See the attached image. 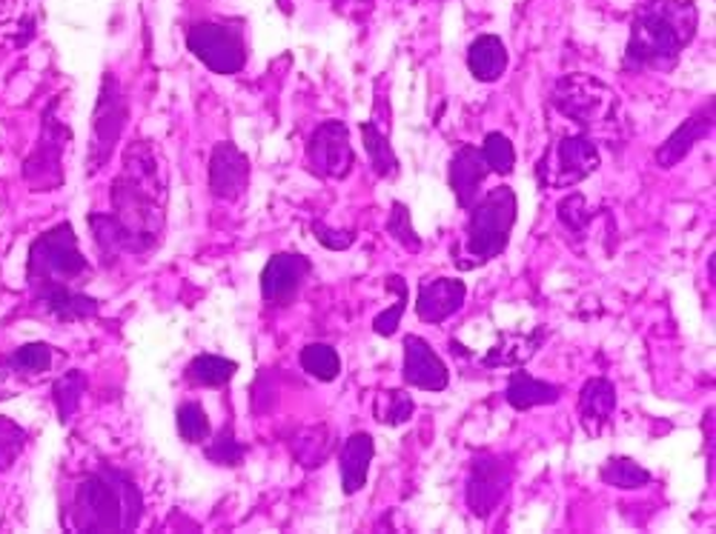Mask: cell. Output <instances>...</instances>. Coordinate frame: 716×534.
Segmentation results:
<instances>
[{
	"label": "cell",
	"instance_id": "cell-8",
	"mask_svg": "<svg viewBox=\"0 0 716 534\" xmlns=\"http://www.w3.org/2000/svg\"><path fill=\"white\" fill-rule=\"evenodd\" d=\"M187 46L215 75H238L247 66V41L242 21H201L187 32Z\"/></svg>",
	"mask_w": 716,
	"mask_h": 534
},
{
	"label": "cell",
	"instance_id": "cell-9",
	"mask_svg": "<svg viewBox=\"0 0 716 534\" xmlns=\"http://www.w3.org/2000/svg\"><path fill=\"white\" fill-rule=\"evenodd\" d=\"M600 169V149L588 135H568L541 155L536 174L548 189H570Z\"/></svg>",
	"mask_w": 716,
	"mask_h": 534
},
{
	"label": "cell",
	"instance_id": "cell-21",
	"mask_svg": "<svg viewBox=\"0 0 716 534\" xmlns=\"http://www.w3.org/2000/svg\"><path fill=\"white\" fill-rule=\"evenodd\" d=\"M41 311L52 315L60 323H78V320H89L98 315V300L96 297L83 295V292L72 289V286H60V289L41 292V295L32 297Z\"/></svg>",
	"mask_w": 716,
	"mask_h": 534
},
{
	"label": "cell",
	"instance_id": "cell-11",
	"mask_svg": "<svg viewBox=\"0 0 716 534\" xmlns=\"http://www.w3.org/2000/svg\"><path fill=\"white\" fill-rule=\"evenodd\" d=\"M58 101H52L44 112V132L37 140V149L23 163V181L30 183L32 192H55L64 183V169H60V155L69 140V129L55 117Z\"/></svg>",
	"mask_w": 716,
	"mask_h": 534
},
{
	"label": "cell",
	"instance_id": "cell-7",
	"mask_svg": "<svg viewBox=\"0 0 716 534\" xmlns=\"http://www.w3.org/2000/svg\"><path fill=\"white\" fill-rule=\"evenodd\" d=\"M550 103L582 129H600L616 115V94L591 75H568L559 80L550 92Z\"/></svg>",
	"mask_w": 716,
	"mask_h": 534
},
{
	"label": "cell",
	"instance_id": "cell-38",
	"mask_svg": "<svg viewBox=\"0 0 716 534\" xmlns=\"http://www.w3.org/2000/svg\"><path fill=\"white\" fill-rule=\"evenodd\" d=\"M388 412H376L379 414V423L384 427H404L413 412H416V404H413V397L407 391H388Z\"/></svg>",
	"mask_w": 716,
	"mask_h": 534
},
{
	"label": "cell",
	"instance_id": "cell-10",
	"mask_svg": "<svg viewBox=\"0 0 716 534\" xmlns=\"http://www.w3.org/2000/svg\"><path fill=\"white\" fill-rule=\"evenodd\" d=\"M513 486V463L511 457L496 452H479L470 463L468 477V509L473 518L490 520L496 512L507 491Z\"/></svg>",
	"mask_w": 716,
	"mask_h": 534
},
{
	"label": "cell",
	"instance_id": "cell-29",
	"mask_svg": "<svg viewBox=\"0 0 716 534\" xmlns=\"http://www.w3.org/2000/svg\"><path fill=\"white\" fill-rule=\"evenodd\" d=\"M83 395H87V377H83V372H78V368L66 372L64 377L55 380L52 397H55V409H58L60 423H69V420L75 418V412L81 409Z\"/></svg>",
	"mask_w": 716,
	"mask_h": 534
},
{
	"label": "cell",
	"instance_id": "cell-39",
	"mask_svg": "<svg viewBox=\"0 0 716 534\" xmlns=\"http://www.w3.org/2000/svg\"><path fill=\"white\" fill-rule=\"evenodd\" d=\"M310 229H313L315 240H318L324 249H329V252H344V249H350V246L356 243V235H353V231L329 229L324 220H313V224H310Z\"/></svg>",
	"mask_w": 716,
	"mask_h": 534
},
{
	"label": "cell",
	"instance_id": "cell-34",
	"mask_svg": "<svg viewBox=\"0 0 716 534\" xmlns=\"http://www.w3.org/2000/svg\"><path fill=\"white\" fill-rule=\"evenodd\" d=\"M204 455L206 461L215 463V466H238V463L244 461V455H247V448H244V443L235 438L233 427L227 423V427L221 429V432L206 443Z\"/></svg>",
	"mask_w": 716,
	"mask_h": 534
},
{
	"label": "cell",
	"instance_id": "cell-4",
	"mask_svg": "<svg viewBox=\"0 0 716 534\" xmlns=\"http://www.w3.org/2000/svg\"><path fill=\"white\" fill-rule=\"evenodd\" d=\"M92 275V266L78 249V235H75L72 224H58L44 231L41 238L32 240L30 246V263H26V281H30L32 297L41 292L60 289V286H72Z\"/></svg>",
	"mask_w": 716,
	"mask_h": 534
},
{
	"label": "cell",
	"instance_id": "cell-36",
	"mask_svg": "<svg viewBox=\"0 0 716 534\" xmlns=\"http://www.w3.org/2000/svg\"><path fill=\"white\" fill-rule=\"evenodd\" d=\"M26 446V432L9 418H0V471H7L21 457Z\"/></svg>",
	"mask_w": 716,
	"mask_h": 534
},
{
	"label": "cell",
	"instance_id": "cell-12",
	"mask_svg": "<svg viewBox=\"0 0 716 534\" xmlns=\"http://www.w3.org/2000/svg\"><path fill=\"white\" fill-rule=\"evenodd\" d=\"M356 167L350 129L344 121H324L307 140V169L324 181H344Z\"/></svg>",
	"mask_w": 716,
	"mask_h": 534
},
{
	"label": "cell",
	"instance_id": "cell-13",
	"mask_svg": "<svg viewBox=\"0 0 716 534\" xmlns=\"http://www.w3.org/2000/svg\"><path fill=\"white\" fill-rule=\"evenodd\" d=\"M313 275V260L299 252H278L261 272V297L267 306H290L299 300Z\"/></svg>",
	"mask_w": 716,
	"mask_h": 534
},
{
	"label": "cell",
	"instance_id": "cell-3",
	"mask_svg": "<svg viewBox=\"0 0 716 534\" xmlns=\"http://www.w3.org/2000/svg\"><path fill=\"white\" fill-rule=\"evenodd\" d=\"M144 518V495L130 475L112 466L89 471L66 505L72 532H132Z\"/></svg>",
	"mask_w": 716,
	"mask_h": 534
},
{
	"label": "cell",
	"instance_id": "cell-19",
	"mask_svg": "<svg viewBox=\"0 0 716 534\" xmlns=\"http://www.w3.org/2000/svg\"><path fill=\"white\" fill-rule=\"evenodd\" d=\"M579 420L588 438H600L616 414V386L607 377H591L582 386L577 404Z\"/></svg>",
	"mask_w": 716,
	"mask_h": 534
},
{
	"label": "cell",
	"instance_id": "cell-33",
	"mask_svg": "<svg viewBox=\"0 0 716 534\" xmlns=\"http://www.w3.org/2000/svg\"><path fill=\"white\" fill-rule=\"evenodd\" d=\"M388 235L395 240V243L402 246V249H407L410 254H418L424 249L422 238H418L416 229H413V220H410L407 203L402 201H393V206H390Z\"/></svg>",
	"mask_w": 716,
	"mask_h": 534
},
{
	"label": "cell",
	"instance_id": "cell-25",
	"mask_svg": "<svg viewBox=\"0 0 716 534\" xmlns=\"http://www.w3.org/2000/svg\"><path fill=\"white\" fill-rule=\"evenodd\" d=\"M545 334H548L545 329H536L534 334H502V338H499V346H493L482 357V366L488 368L525 366V363L536 354V349H539V343L545 340Z\"/></svg>",
	"mask_w": 716,
	"mask_h": 534
},
{
	"label": "cell",
	"instance_id": "cell-1",
	"mask_svg": "<svg viewBox=\"0 0 716 534\" xmlns=\"http://www.w3.org/2000/svg\"><path fill=\"white\" fill-rule=\"evenodd\" d=\"M167 169L147 140L130 146L112 183V212H92L89 226L103 258L147 254L161 243Z\"/></svg>",
	"mask_w": 716,
	"mask_h": 534
},
{
	"label": "cell",
	"instance_id": "cell-35",
	"mask_svg": "<svg viewBox=\"0 0 716 534\" xmlns=\"http://www.w3.org/2000/svg\"><path fill=\"white\" fill-rule=\"evenodd\" d=\"M52 366V346L46 343H26L9 357V368L18 375H44Z\"/></svg>",
	"mask_w": 716,
	"mask_h": 534
},
{
	"label": "cell",
	"instance_id": "cell-16",
	"mask_svg": "<svg viewBox=\"0 0 716 534\" xmlns=\"http://www.w3.org/2000/svg\"><path fill=\"white\" fill-rule=\"evenodd\" d=\"M468 297V286L459 277H424L418 283L416 297V315L424 323H445L447 318H454L456 311L465 306Z\"/></svg>",
	"mask_w": 716,
	"mask_h": 534
},
{
	"label": "cell",
	"instance_id": "cell-27",
	"mask_svg": "<svg viewBox=\"0 0 716 534\" xmlns=\"http://www.w3.org/2000/svg\"><path fill=\"white\" fill-rule=\"evenodd\" d=\"M600 477L605 486H614V489H625V491L645 489V486L653 480L651 471L645 469L642 463H636L634 457H625V455L607 457L605 466L600 469Z\"/></svg>",
	"mask_w": 716,
	"mask_h": 534
},
{
	"label": "cell",
	"instance_id": "cell-31",
	"mask_svg": "<svg viewBox=\"0 0 716 534\" xmlns=\"http://www.w3.org/2000/svg\"><path fill=\"white\" fill-rule=\"evenodd\" d=\"M178 434H181L183 443H206L212 434L210 418H206L204 406L190 400V404H181L176 412Z\"/></svg>",
	"mask_w": 716,
	"mask_h": 534
},
{
	"label": "cell",
	"instance_id": "cell-28",
	"mask_svg": "<svg viewBox=\"0 0 716 534\" xmlns=\"http://www.w3.org/2000/svg\"><path fill=\"white\" fill-rule=\"evenodd\" d=\"M299 363L310 377L322 383H333L342 375V357H338L336 349L327 346V343H307V346L301 349Z\"/></svg>",
	"mask_w": 716,
	"mask_h": 534
},
{
	"label": "cell",
	"instance_id": "cell-18",
	"mask_svg": "<svg viewBox=\"0 0 716 534\" xmlns=\"http://www.w3.org/2000/svg\"><path fill=\"white\" fill-rule=\"evenodd\" d=\"M711 132H714V101H708V106L696 109L694 115L682 121V126L673 132L671 138L657 149V163L659 169H673L680 167L682 160L691 155L696 144L702 138H708Z\"/></svg>",
	"mask_w": 716,
	"mask_h": 534
},
{
	"label": "cell",
	"instance_id": "cell-37",
	"mask_svg": "<svg viewBox=\"0 0 716 534\" xmlns=\"http://www.w3.org/2000/svg\"><path fill=\"white\" fill-rule=\"evenodd\" d=\"M593 212L588 209V201L582 195H568L562 203H559V220H562V226L568 231H573V235H582L585 231V226L591 224Z\"/></svg>",
	"mask_w": 716,
	"mask_h": 534
},
{
	"label": "cell",
	"instance_id": "cell-5",
	"mask_svg": "<svg viewBox=\"0 0 716 534\" xmlns=\"http://www.w3.org/2000/svg\"><path fill=\"white\" fill-rule=\"evenodd\" d=\"M516 192L511 186L490 189L488 195L470 206V220H468V254L473 260L468 263V269L484 266L493 258L505 252L511 243V231L516 226Z\"/></svg>",
	"mask_w": 716,
	"mask_h": 534
},
{
	"label": "cell",
	"instance_id": "cell-26",
	"mask_svg": "<svg viewBox=\"0 0 716 534\" xmlns=\"http://www.w3.org/2000/svg\"><path fill=\"white\" fill-rule=\"evenodd\" d=\"M238 372V363L230 361V357H221V354H198L192 357L190 366H187V380L195 383V386H210V389H219V386H227L230 380Z\"/></svg>",
	"mask_w": 716,
	"mask_h": 534
},
{
	"label": "cell",
	"instance_id": "cell-17",
	"mask_svg": "<svg viewBox=\"0 0 716 534\" xmlns=\"http://www.w3.org/2000/svg\"><path fill=\"white\" fill-rule=\"evenodd\" d=\"M490 174L488 163L482 158V149L470 144H461L450 158V189H454L456 203L461 209H470L482 197L484 178Z\"/></svg>",
	"mask_w": 716,
	"mask_h": 534
},
{
	"label": "cell",
	"instance_id": "cell-24",
	"mask_svg": "<svg viewBox=\"0 0 716 534\" xmlns=\"http://www.w3.org/2000/svg\"><path fill=\"white\" fill-rule=\"evenodd\" d=\"M468 69L479 83H496L507 72V46L496 35L476 37L468 49Z\"/></svg>",
	"mask_w": 716,
	"mask_h": 534
},
{
	"label": "cell",
	"instance_id": "cell-2",
	"mask_svg": "<svg viewBox=\"0 0 716 534\" xmlns=\"http://www.w3.org/2000/svg\"><path fill=\"white\" fill-rule=\"evenodd\" d=\"M694 0H651L636 9L630 21V41L625 52V69H657L671 72L682 49L696 35Z\"/></svg>",
	"mask_w": 716,
	"mask_h": 534
},
{
	"label": "cell",
	"instance_id": "cell-30",
	"mask_svg": "<svg viewBox=\"0 0 716 534\" xmlns=\"http://www.w3.org/2000/svg\"><path fill=\"white\" fill-rule=\"evenodd\" d=\"M384 286H388L390 292H395V304L393 309L381 311L379 318L373 320V332L381 334V338H393V334L399 332V326H402V315L407 311L410 292L407 281H404L402 275H388L384 277Z\"/></svg>",
	"mask_w": 716,
	"mask_h": 534
},
{
	"label": "cell",
	"instance_id": "cell-15",
	"mask_svg": "<svg viewBox=\"0 0 716 534\" xmlns=\"http://www.w3.org/2000/svg\"><path fill=\"white\" fill-rule=\"evenodd\" d=\"M402 377L407 386H416L422 391H445L447 383H450V372H447L445 361L418 334H407L404 338Z\"/></svg>",
	"mask_w": 716,
	"mask_h": 534
},
{
	"label": "cell",
	"instance_id": "cell-22",
	"mask_svg": "<svg viewBox=\"0 0 716 534\" xmlns=\"http://www.w3.org/2000/svg\"><path fill=\"white\" fill-rule=\"evenodd\" d=\"M505 400L516 409V412H527V409H536V406H553L562 400V386L548 380H536L530 372L519 366V372H513L511 380H507Z\"/></svg>",
	"mask_w": 716,
	"mask_h": 534
},
{
	"label": "cell",
	"instance_id": "cell-20",
	"mask_svg": "<svg viewBox=\"0 0 716 534\" xmlns=\"http://www.w3.org/2000/svg\"><path fill=\"white\" fill-rule=\"evenodd\" d=\"M376 455V443L367 432H353L342 446V489L344 495H356L367 486V475H370V463Z\"/></svg>",
	"mask_w": 716,
	"mask_h": 534
},
{
	"label": "cell",
	"instance_id": "cell-32",
	"mask_svg": "<svg viewBox=\"0 0 716 534\" xmlns=\"http://www.w3.org/2000/svg\"><path fill=\"white\" fill-rule=\"evenodd\" d=\"M482 158L490 172L502 174V178L513 174V169H516V149H513L511 138L502 135V132H488V138L482 144Z\"/></svg>",
	"mask_w": 716,
	"mask_h": 534
},
{
	"label": "cell",
	"instance_id": "cell-14",
	"mask_svg": "<svg viewBox=\"0 0 716 534\" xmlns=\"http://www.w3.org/2000/svg\"><path fill=\"white\" fill-rule=\"evenodd\" d=\"M249 158L235 144L224 140L210 155V192L224 203H233L247 192Z\"/></svg>",
	"mask_w": 716,
	"mask_h": 534
},
{
	"label": "cell",
	"instance_id": "cell-6",
	"mask_svg": "<svg viewBox=\"0 0 716 534\" xmlns=\"http://www.w3.org/2000/svg\"><path fill=\"white\" fill-rule=\"evenodd\" d=\"M126 121H130V101H126L124 89H121L115 75L107 72L101 80V92H98L96 115H92V140H89L87 155L89 178L101 174L103 167L110 163L118 140H121V135L126 129Z\"/></svg>",
	"mask_w": 716,
	"mask_h": 534
},
{
	"label": "cell",
	"instance_id": "cell-23",
	"mask_svg": "<svg viewBox=\"0 0 716 534\" xmlns=\"http://www.w3.org/2000/svg\"><path fill=\"white\" fill-rule=\"evenodd\" d=\"M361 140H365V152L370 158L373 172L379 174L381 181H395L402 167H399V158H395L393 144H390L388 123H381L376 112L370 121L361 123Z\"/></svg>",
	"mask_w": 716,
	"mask_h": 534
}]
</instances>
